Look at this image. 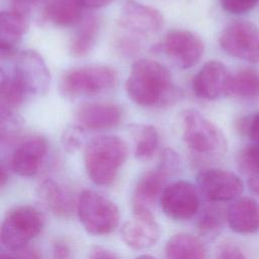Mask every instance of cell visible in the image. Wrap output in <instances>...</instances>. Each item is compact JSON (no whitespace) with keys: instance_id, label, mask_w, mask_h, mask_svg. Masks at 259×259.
<instances>
[{"instance_id":"37","label":"cell","mask_w":259,"mask_h":259,"mask_svg":"<svg viewBox=\"0 0 259 259\" xmlns=\"http://www.w3.org/2000/svg\"><path fill=\"white\" fill-rule=\"evenodd\" d=\"M53 259H72V253L69 245L64 241H57L53 245Z\"/></svg>"},{"instance_id":"15","label":"cell","mask_w":259,"mask_h":259,"mask_svg":"<svg viewBox=\"0 0 259 259\" xmlns=\"http://www.w3.org/2000/svg\"><path fill=\"white\" fill-rule=\"evenodd\" d=\"M48 142L39 135L27 137L17 143L9 159L10 169L19 176H34L47 155Z\"/></svg>"},{"instance_id":"1","label":"cell","mask_w":259,"mask_h":259,"mask_svg":"<svg viewBox=\"0 0 259 259\" xmlns=\"http://www.w3.org/2000/svg\"><path fill=\"white\" fill-rule=\"evenodd\" d=\"M127 97L142 107H160L177 98L168 68L153 59H138L125 81Z\"/></svg>"},{"instance_id":"40","label":"cell","mask_w":259,"mask_h":259,"mask_svg":"<svg viewBox=\"0 0 259 259\" xmlns=\"http://www.w3.org/2000/svg\"><path fill=\"white\" fill-rule=\"evenodd\" d=\"M8 167H6L4 164L1 165V175H0V184H1V187H4L5 183L7 182L8 180Z\"/></svg>"},{"instance_id":"4","label":"cell","mask_w":259,"mask_h":259,"mask_svg":"<svg viewBox=\"0 0 259 259\" xmlns=\"http://www.w3.org/2000/svg\"><path fill=\"white\" fill-rule=\"evenodd\" d=\"M118 82L114 68L107 65H86L68 70L60 80V91L69 98L96 96L111 91Z\"/></svg>"},{"instance_id":"31","label":"cell","mask_w":259,"mask_h":259,"mask_svg":"<svg viewBox=\"0 0 259 259\" xmlns=\"http://www.w3.org/2000/svg\"><path fill=\"white\" fill-rule=\"evenodd\" d=\"M84 132L85 131L77 124L70 125L65 128L61 139L63 148L69 153H74L79 150L83 143Z\"/></svg>"},{"instance_id":"39","label":"cell","mask_w":259,"mask_h":259,"mask_svg":"<svg viewBox=\"0 0 259 259\" xmlns=\"http://www.w3.org/2000/svg\"><path fill=\"white\" fill-rule=\"evenodd\" d=\"M84 8L98 9L109 5L113 0H77Z\"/></svg>"},{"instance_id":"24","label":"cell","mask_w":259,"mask_h":259,"mask_svg":"<svg viewBox=\"0 0 259 259\" xmlns=\"http://www.w3.org/2000/svg\"><path fill=\"white\" fill-rule=\"evenodd\" d=\"M29 97L10 71L1 70L0 109L1 111L16 112Z\"/></svg>"},{"instance_id":"2","label":"cell","mask_w":259,"mask_h":259,"mask_svg":"<svg viewBox=\"0 0 259 259\" xmlns=\"http://www.w3.org/2000/svg\"><path fill=\"white\" fill-rule=\"evenodd\" d=\"M164 26V16L155 7L134 0L121 8L116 24L114 45L124 55L142 50L145 41L158 34Z\"/></svg>"},{"instance_id":"13","label":"cell","mask_w":259,"mask_h":259,"mask_svg":"<svg viewBox=\"0 0 259 259\" xmlns=\"http://www.w3.org/2000/svg\"><path fill=\"white\" fill-rule=\"evenodd\" d=\"M233 74L225 64L212 60L206 62L192 79V91L196 97L215 100L230 95Z\"/></svg>"},{"instance_id":"11","label":"cell","mask_w":259,"mask_h":259,"mask_svg":"<svg viewBox=\"0 0 259 259\" xmlns=\"http://www.w3.org/2000/svg\"><path fill=\"white\" fill-rule=\"evenodd\" d=\"M160 206L171 220L183 222L192 219L199 209V195L196 187L185 180L172 182L160 196Z\"/></svg>"},{"instance_id":"16","label":"cell","mask_w":259,"mask_h":259,"mask_svg":"<svg viewBox=\"0 0 259 259\" xmlns=\"http://www.w3.org/2000/svg\"><path fill=\"white\" fill-rule=\"evenodd\" d=\"M160 227L153 212L134 213L120 229L123 243L135 250H144L154 246L160 238Z\"/></svg>"},{"instance_id":"34","label":"cell","mask_w":259,"mask_h":259,"mask_svg":"<svg viewBox=\"0 0 259 259\" xmlns=\"http://www.w3.org/2000/svg\"><path fill=\"white\" fill-rule=\"evenodd\" d=\"M215 259H248V257L238 245L226 242L218 248Z\"/></svg>"},{"instance_id":"36","label":"cell","mask_w":259,"mask_h":259,"mask_svg":"<svg viewBox=\"0 0 259 259\" xmlns=\"http://www.w3.org/2000/svg\"><path fill=\"white\" fill-rule=\"evenodd\" d=\"M39 1L40 0H8V9L30 16L32 9L39 3Z\"/></svg>"},{"instance_id":"38","label":"cell","mask_w":259,"mask_h":259,"mask_svg":"<svg viewBox=\"0 0 259 259\" xmlns=\"http://www.w3.org/2000/svg\"><path fill=\"white\" fill-rule=\"evenodd\" d=\"M87 259H119L113 252L103 247L93 248L87 256Z\"/></svg>"},{"instance_id":"8","label":"cell","mask_w":259,"mask_h":259,"mask_svg":"<svg viewBox=\"0 0 259 259\" xmlns=\"http://www.w3.org/2000/svg\"><path fill=\"white\" fill-rule=\"evenodd\" d=\"M28 97L47 94L51 85V74L42 57L34 50H24L15 56L10 71Z\"/></svg>"},{"instance_id":"9","label":"cell","mask_w":259,"mask_h":259,"mask_svg":"<svg viewBox=\"0 0 259 259\" xmlns=\"http://www.w3.org/2000/svg\"><path fill=\"white\" fill-rule=\"evenodd\" d=\"M220 46L230 56L259 63V28L247 20L229 23L220 34Z\"/></svg>"},{"instance_id":"33","label":"cell","mask_w":259,"mask_h":259,"mask_svg":"<svg viewBox=\"0 0 259 259\" xmlns=\"http://www.w3.org/2000/svg\"><path fill=\"white\" fill-rule=\"evenodd\" d=\"M222 7L232 14H243L251 9L259 2V0H220Z\"/></svg>"},{"instance_id":"29","label":"cell","mask_w":259,"mask_h":259,"mask_svg":"<svg viewBox=\"0 0 259 259\" xmlns=\"http://www.w3.org/2000/svg\"><path fill=\"white\" fill-rule=\"evenodd\" d=\"M23 127V120L16 112L1 111L0 134L2 145H9L16 142Z\"/></svg>"},{"instance_id":"19","label":"cell","mask_w":259,"mask_h":259,"mask_svg":"<svg viewBox=\"0 0 259 259\" xmlns=\"http://www.w3.org/2000/svg\"><path fill=\"white\" fill-rule=\"evenodd\" d=\"M29 26V16L7 9L0 14L1 57L11 58L18 54V47Z\"/></svg>"},{"instance_id":"41","label":"cell","mask_w":259,"mask_h":259,"mask_svg":"<svg viewBox=\"0 0 259 259\" xmlns=\"http://www.w3.org/2000/svg\"><path fill=\"white\" fill-rule=\"evenodd\" d=\"M135 259H155V258L153 256H151V255H141V256H138Z\"/></svg>"},{"instance_id":"26","label":"cell","mask_w":259,"mask_h":259,"mask_svg":"<svg viewBox=\"0 0 259 259\" xmlns=\"http://www.w3.org/2000/svg\"><path fill=\"white\" fill-rule=\"evenodd\" d=\"M229 96L241 100H255L259 98V72L246 68L234 74Z\"/></svg>"},{"instance_id":"35","label":"cell","mask_w":259,"mask_h":259,"mask_svg":"<svg viewBox=\"0 0 259 259\" xmlns=\"http://www.w3.org/2000/svg\"><path fill=\"white\" fill-rule=\"evenodd\" d=\"M0 259H41V256L36 249L26 246L16 250L6 249L1 252Z\"/></svg>"},{"instance_id":"32","label":"cell","mask_w":259,"mask_h":259,"mask_svg":"<svg viewBox=\"0 0 259 259\" xmlns=\"http://www.w3.org/2000/svg\"><path fill=\"white\" fill-rule=\"evenodd\" d=\"M157 167L164 171L168 176L174 175L180 168V157L173 149L165 148L160 154Z\"/></svg>"},{"instance_id":"6","label":"cell","mask_w":259,"mask_h":259,"mask_svg":"<svg viewBox=\"0 0 259 259\" xmlns=\"http://www.w3.org/2000/svg\"><path fill=\"white\" fill-rule=\"evenodd\" d=\"M76 211L84 230L93 236L108 235L119 224V210L116 204L91 189H85L79 194Z\"/></svg>"},{"instance_id":"23","label":"cell","mask_w":259,"mask_h":259,"mask_svg":"<svg viewBox=\"0 0 259 259\" xmlns=\"http://www.w3.org/2000/svg\"><path fill=\"white\" fill-rule=\"evenodd\" d=\"M166 259H207L202 241L190 234H176L165 245Z\"/></svg>"},{"instance_id":"3","label":"cell","mask_w":259,"mask_h":259,"mask_svg":"<svg viewBox=\"0 0 259 259\" xmlns=\"http://www.w3.org/2000/svg\"><path fill=\"white\" fill-rule=\"evenodd\" d=\"M127 157L125 142L116 136L101 135L84 148L83 161L88 178L100 186L112 184Z\"/></svg>"},{"instance_id":"7","label":"cell","mask_w":259,"mask_h":259,"mask_svg":"<svg viewBox=\"0 0 259 259\" xmlns=\"http://www.w3.org/2000/svg\"><path fill=\"white\" fill-rule=\"evenodd\" d=\"M45 225L42 213L31 205H17L5 215L1 226V243L8 250L24 248L36 238Z\"/></svg>"},{"instance_id":"30","label":"cell","mask_w":259,"mask_h":259,"mask_svg":"<svg viewBox=\"0 0 259 259\" xmlns=\"http://www.w3.org/2000/svg\"><path fill=\"white\" fill-rule=\"evenodd\" d=\"M236 128L238 133L248 137L253 144L259 145V111L238 119Z\"/></svg>"},{"instance_id":"12","label":"cell","mask_w":259,"mask_h":259,"mask_svg":"<svg viewBox=\"0 0 259 259\" xmlns=\"http://www.w3.org/2000/svg\"><path fill=\"white\" fill-rule=\"evenodd\" d=\"M199 191L212 202L236 200L244 190L242 179L229 170L208 168L196 176Z\"/></svg>"},{"instance_id":"14","label":"cell","mask_w":259,"mask_h":259,"mask_svg":"<svg viewBox=\"0 0 259 259\" xmlns=\"http://www.w3.org/2000/svg\"><path fill=\"white\" fill-rule=\"evenodd\" d=\"M123 118V109L113 102H86L75 112L76 124L84 131H107L116 127Z\"/></svg>"},{"instance_id":"10","label":"cell","mask_w":259,"mask_h":259,"mask_svg":"<svg viewBox=\"0 0 259 259\" xmlns=\"http://www.w3.org/2000/svg\"><path fill=\"white\" fill-rule=\"evenodd\" d=\"M157 49L170 58L181 69L193 67L204 53V44L199 35L188 29L168 30Z\"/></svg>"},{"instance_id":"20","label":"cell","mask_w":259,"mask_h":259,"mask_svg":"<svg viewBox=\"0 0 259 259\" xmlns=\"http://www.w3.org/2000/svg\"><path fill=\"white\" fill-rule=\"evenodd\" d=\"M226 219L234 232L255 234L259 232V202L252 197H239L229 206Z\"/></svg>"},{"instance_id":"17","label":"cell","mask_w":259,"mask_h":259,"mask_svg":"<svg viewBox=\"0 0 259 259\" xmlns=\"http://www.w3.org/2000/svg\"><path fill=\"white\" fill-rule=\"evenodd\" d=\"M169 176L159 167L144 173L134 188L132 204L134 213L152 212L157 198H160Z\"/></svg>"},{"instance_id":"22","label":"cell","mask_w":259,"mask_h":259,"mask_svg":"<svg viewBox=\"0 0 259 259\" xmlns=\"http://www.w3.org/2000/svg\"><path fill=\"white\" fill-rule=\"evenodd\" d=\"M84 7L77 0H44V16L60 27L78 25L84 18Z\"/></svg>"},{"instance_id":"18","label":"cell","mask_w":259,"mask_h":259,"mask_svg":"<svg viewBox=\"0 0 259 259\" xmlns=\"http://www.w3.org/2000/svg\"><path fill=\"white\" fill-rule=\"evenodd\" d=\"M36 193L40 202L58 218H70L77 208L73 192L53 178L42 180L37 186Z\"/></svg>"},{"instance_id":"21","label":"cell","mask_w":259,"mask_h":259,"mask_svg":"<svg viewBox=\"0 0 259 259\" xmlns=\"http://www.w3.org/2000/svg\"><path fill=\"white\" fill-rule=\"evenodd\" d=\"M101 21L94 15H85L69 41V54L74 58H83L94 49L100 34Z\"/></svg>"},{"instance_id":"25","label":"cell","mask_w":259,"mask_h":259,"mask_svg":"<svg viewBox=\"0 0 259 259\" xmlns=\"http://www.w3.org/2000/svg\"><path fill=\"white\" fill-rule=\"evenodd\" d=\"M134 137L135 157L140 161L150 160L159 147V133L151 124H136L130 127Z\"/></svg>"},{"instance_id":"28","label":"cell","mask_w":259,"mask_h":259,"mask_svg":"<svg viewBox=\"0 0 259 259\" xmlns=\"http://www.w3.org/2000/svg\"><path fill=\"white\" fill-rule=\"evenodd\" d=\"M223 221L224 218L222 211L214 206H208L199 213L196 221V227L203 237L213 238L221 232Z\"/></svg>"},{"instance_id":"27","label":"cell","mask_w":259,"mask_h":259,"mask_svg":"<svg viewBox=\"0 0 259 259\" xmlns=\"http://www.w3.org/2000/svg\"><path fill=\"white\" fill-rule=\"evenodd\" d=\"M236 160L239 170L248 178L249 189L259 195V145L250 144L243 147Z\"/></svg>"},{"instance_id":"5","label":"cell","mask_w":259,"mask_h":259,"mask_svg":"<svg viewBox=\"0 0 259 259\" xmlns=\"http://www.w3.org/2000/svg\"><path fill=\"white\" fill-rule=\"evenodd\" d=\"M183 141L193 153L215 158L224 155L228 148L227 139L222 130L195 109L182 113Z\"/></svg>"}]
</instances>
